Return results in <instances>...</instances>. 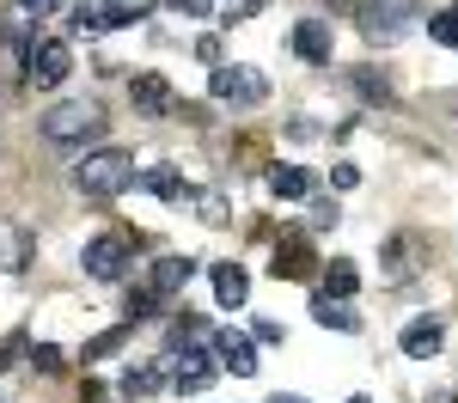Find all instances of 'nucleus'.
Segmentation results:
<instances>
[{
  "instance_id": "obj_1",
  "label": "nucleus",
  "mask_w": 458,
  "mask_h": 403,
  "mask_svg": "<svg viewBox=\"0 0 458 403\" xmlns=\"http://www.w3.org/2000/svg\"><path fill=\"white\" fill-rule=\"evenodd\" d=\"M129 183H141V172H135V153H123V147H98V153H86V159L73 165V189H80L86 202H110V196H123Z\"/></svg>"
},
{
  "instance_id": "obj_2",
  "label": "nucleus",
  "mask_w": 458,
  "mask_h": 403,
  "mask_svg": "<svg viewBox=\"0 0 458 403\" xmlns=\"http://www.w3.org/2000/svg\"><path fill=\"white\" fill-rule=\"evenodd\" d=\"M98 135H105V110L92 105V98L55 105L43 116V141H55V147H80V141H98Z\"/></svg>"
},
{
  "instance_id": "obj_3",
  "label": "nucleus",
  "mask_w": 458,
  "mask_h": 403,
  "mask_svg": "<svg viewBox=\"0 0 458 403\" xmlns=\"http://www.w3.org/2000/svg\"><path fill=\"white\" fill-rule=\"evenodd\" d=\"M208 92H214V105L250 110V105H263V98H269V80H263L257 68H245V62H220V68L208 73Z\"/></svg>"
},
{
  "instance_id": "obj_4",
  "label": "nucleus",
  "mask_w": 458,
  "mask_h": 403,
  "mask_svg": "<svg viewBox=\"0 0 458 403\" xmlns=\"http://www.w3.org/2000/svg\"><path fill=\"white\" fill-rule=\"evenodd\" d=\"M135 251H141V239H129V232H98V239L86 245L80 263H86V275H92V281H116V275L135 263Z\"/></svg>"
},
{
  "instance_id": "obj_5",
  "label": "nucleus",
  "mask_w": 458,
  "mask_h": 403,
  "mask_svg": "<svg viewBox=\"0 0 458 403\" xmlns=\"http://www.w3.org/2000/svg\"><path fill=\"white\" fill-rule=\"evenodd\" d=\"M422 25V0H360V31L367 37H403Z\"/></svg>"
},
{
  "instance_id": "obj_6",
  "label": "nucleus",
  "mask_w": 458,
  "mask_h": 403,
  "mask_svg": "<svg viewBox=\"0 0 458 403\" xmlns=\"http://www.w3.org/2000/svg\"><path fill=\"white\" fill-rule=\"evenodd\" d=\"M147 13V0H80L68 13L73 31H116V25H135Z\"/></svg>"
},
{
  "instance_id": "obj_7",
  "label": "nucleus",
  "mask_w": 458,
  "mask_h": 403,
  "mask_svg": "<svg viewBox=\"0 0 458 403\" xmlns=\"http://www.w3.org/2000/svg\"><path fill=\"white\" fill-rule=\"evenodd\" d=\"M68 73H73V49L62 43V37L31 43V55H25V80H31V86H43V92H49V86H62Z\"/></svg>"
},
{
  "instance_id": "obj_8",
  "label": "nucleus",
  "mask_w": 458,
  "mask_h": 403,
  "mask_svg": "<svg viewBox=\"0 0 458 403\" xmlns=\"http://www.w3.org/2000/svg\"><path fill=\"white\" fill-rule=\"evenodd\" d=\"M208 355L220 361V373H239V379H250V373H257V342H250L245 330H214Z\"/></svg>"
},
{
  "instance_id": "obj_9",
  "label": "nucleus",
  "mask_w": 458,
  "mask_h": 403,
  "mask_svg": "<svg viewBox=\"0 0 458 403\" xmlns=\"http://www.w3.org/2000/svg\"><path fill=\"white\" fill-rule=\"evenodd\" d=\"M312 269H324L318 251H312V239H306V232H287L282 245H276V269H269V275H276V281H306Z\"/></svg>"
},
{
  "instance_id": "obj_10",
  "label": "nucleus",
  "mask_w": 458,
  "mask_h": 403,
  "mask_svg": "<svg viewBox=\"0 0 458 403\" xmlns=\"http://www.w3.org/2000/svg\"><path fill=\"white\" fill-rule=\"evenodd\" d=\"M214 373H220V361H214V355L183 348V355H172V391L196 398V391H208V385H214Z\"/></svg>"
},
{
  "instance_id": "obj_11",
  "label": "nucleus",
  "mask_w": 458,
  "mask_h": 403,
  "mask_svg": "<svg viewBox=\"0 0 458 403\" xmlns=\"http://www.w3.org/2000/svg\"><path fill=\"white\" fill-rule=\"evenodd\" d=\"M129 98H135V110H147V116H165V110H177V92L165 73H135L129 80Z\"/></svg>"
},
{
  "instance_id": "obj_12",
  "label": "nucleus",
  "mask_w": 458,
  "mask_h": 403,
  "mask_svg": "<svg viewBox=\"0 0 458 403\" xmlns=\"http://www.w3.org/2000/svg\"><path fill=\"white\" fill-rule=\"evenodd\" d=\"M330 49H336V37H330L324 19H300V25H293V55H300V62L324 68V62H330Z\"/></svg>"
},
{
  "instance_id": "obj_13",
  "label": "nucleus",
  "mask_w": 458,
  "mask_h": 403,
  "mask_svg": "<svg viewBox=\"0 0 458 403\" xmlns=\"http://www.w3.org/2000/svg\"><path fill=\"white\" fill-rule=\"evenodd\" d=\"M397 342H403L410 361H434V355L446 348V324H440V318H416V324H403Z\"/></svg>"
},
{
  "instance_id": "obj_14",
  "label": "nucleus",
  "mask_w": 458,
  "mask_h": 403,
  "mask_svg": "<svg viewBox=\"0 0 458 403\" xmlns=\"http://www.w3.org/2000/svg\"><path fill=\"white\" fill-rule=\"evenodd\" d=\"M165 385H172V355L123 373V398H153V391H165Z\"/></svg>"
},
{
  "instance_id": "obj_15",
  "label": "nucleus",
  "mask_w": 458,
  "mask_h": 403,
  "mask_svg": "<svg viewBox=\"0 0 458 403\" xmlns=\"http://www.w3.org/2000/svg\"><path fill=\"white\" fill-rule=\"evenodd\" d=\"M141 189H153L159 202H172V208H183V202H196V189L183 183V172H172V165H153V172H141Z\"/></svg>"
},
{
  "instance_id": "obj_16",
  "label": "nucleus",
  "mask_w": 458,
  "mask_h": 403,
  "mask_svg": "<svg viewBox=\"0 0 458 403\" xmlns=\"http://www.w3.org/2000/svg\"><path fill=\"white\" fill-rule=\"evenodd\" d=\"M312 318L324 330H343V336H354V330H360V312H354L349 299H330V293H312Z\"/></svg>"
},
{
  "instance_id": "obj_17",
  "label": "nucleus",
  "mask_w": 458,
  "mask_h": 403,
  "mask_svg": "<svg viewBox=\"0 0 458 403\" xmlns=\"http://www.w3.org/2000/svg\"><path fill=\"white\" fill-rule=\"evenodd\" d=\"M190 275H196V263H190V256H159V263H153V275H147V288L159 293V299H172Z\"/></svg>"
},
{
  "instance_id": "obj_18",
  "label": "nucleus",
  "mask_w": 458,
  "mask_h": 403,
  "mask_svg": "<svg viewBox=\"0 0 458 403\" xmlns=\"http://www.w3.org/2000/svg\"><path fill=\"white\" fill-rule=\"evenodd\" d=\"M312 172H306V165H276V172H269V196H282V202H306V196H312Z\"/></svg>"
},
{
  "instance_id": "obj_19",
  "label": "nucleus",
  "mask_w": 458,
  "mask_h": 403,
  "mask_svg": "<svg viewBox=\"0 0 458 403\" xmlns=\"http://www.w3.org/2000/svg\"><path fill=\"white\" fill-rule=\"evenodd\" d=\"M214 299L220 306H245L250 299V275L239 263H214Z\"/></svg>"
},
{
  "instance_id": "obj_20",
  "label": "nucleus",
  "mask_w": 458,
  "mask_h": 403,
  "mask_svg": "<svg viewBox=\"0 0 458 403\" xmlns=\"http://www.w3.org/2000/svg\"><path fill=\"white\" fill-rule=\"evenodd\" d=\"M354 288H360V263H349V256H336V263H324V288L330 299H354Z\"/></svg>"
},
{
  "instance_id": "obj_21",
  "label": "nucleus",
  "mask_w": 458,
  "mask_h": 403,
  "mask_svg": "<svg viewBox=\"0 0 458 403\" xmlns=\"http://www.w3.org/2000/svg\"><path fill=\"white\" fill-rule=\"evenodd\" d=\"M354 92H360L367 105H391V80L379 68H354Z\"/></svg>"
},
{
  "instance_id": "obj_22",
  "label": "nucleus",
  "mask_w": 458,
  "mask_h": 403,
  "mask_svg": "<svg viewBox=\"0 0 458 403\" xmlns=\"http://www.w3.org/2000/svg\"><path fill=\"white\" fill-rule=\"evenodd\" d=\"M129 336H135V324L123 318L116 330H105V336H92V342H86V361H110V355H116V348L129 342Z\"/></svg>"
},
{
  "instance_id": "obj_23",
  "label": "nucleus",
  "mask_w": 458,
  "mask_h": 403,
  "mask_svg": "<svg viewBox=\"0 0 458 403\" xmlns=\"http://www.w3.org/2000/svg\"><path fill=\"white\" fill-rule=\"evenodd\" d=\"M196 214H202V226H226L233 208H226V196H220V189H196Z\"/></svg>"
},
{
  "instance_id": "obj_24",
  "label": "nucleus",
  "mask_w": 458,
  "mask_h": 403,
  "mask_svg": "<svg viewBox=\"0 0 458 403\" xmlns=\"http://www.w3.org/2000/svg\"><path fill=\"white\" fill-rule=\"evenodd\" d=\"M428 37L446 43V49H458V6H440V13L428 19Z\"/></svg>"
},
{
  "instance_id": "obj_25",
  "label": "nucleus",
  "mask_w": 458,
  "mask_h": 403,
  "mask_svg": "<svg viewBox=\"0 0 458 403\" xmlns=\"http://www.w3.org/2000/svg\"><path fill=\"white\" fill-rule=\"evenodd\" d=\"M159 306H165V299H159V293L147 288H129V324H141V318H153V312H159Z\"/></svg>"
},
{
  "instance_id": "obj_26",
  "label": "nucleus",
  "mask_w": 458,
  "mask_h": 403,
  "mask_svg": "<svg viewBox=\"0 0 458 403\" xmlns=\"http://www.w3.org/2000/svg\"><path fill=\"white\" fill-rule=\"evenodd\" d=\"M25 256H31V232H6L0 239V263L6 269H25Z\"/></svg>"
},
{
  "instance_id": "obj_27",
  "label": "nucleus",
  "mask_w": 458,
  "mask_h": 403,
  "mask_svg": "<svg viewBox=\"0 0 458 403\" xmlns=\"http://www.w3.org/2000/svg\"><path fill=\"white\" fill-rule=\"evenodd\" d=\"M31 366L43 373V379H55V373H62V348H49V342H37V348H31Z\"/></svg>"
},
{
  "instance_id": "obj_28",
  "label": "nucleus",
  "mask_w": 458,
  "mask_h": 403,
  "mask_svg": "<svg viewBox=\"0 0 458 403\" xmlns=\"http://www.w3.org/2000/svg\"><path fill=\"white\" fill-rule=\"evenodd\" d=\"M336 220H343V208H336V202H312V214H306V226H312V232H330Z\"/></svg>"
},
{
  "instance_id": "obj_29",
  "label": "nucleus",
  "mask_w": 458,
  "mask_h": 403,
  "mask_svg": "<svg viewBox=\"0 0 458 403\" xmlns=\"http://www.w3.org/2000/svg\"><path fill=\"white\" fill-rule=\"evenodd\" d=\"M196 336H202V324H196V312H183V318L172 324V348H190Z\"/></svg>"
},
{
  "instance_id": "obj_30",
  "label": "nucleus",
  "mask_w": 458,
  "mask_h": 403,
  "mask_svg": "<svg viewBox=\"0 0 458 403\" xmlns=\"http://www.w3.org/2000/svg\"><path fill=\"white\" fill-rule=\"evenodd\" d=\"M250 342H287V330L276 324V318H257V324H250Z\"/></svg>"
},
{
  "instance_id": "obj_31",
  "label": "nucleus",
  "mask_w": 458,
  "mask_h": 403,
  "mask_svg": "<svg viewBox=\"0 0 458 403\" xmlns=\"http://www.w3.org/2000/svg\"><path fill=\"white\" fill-rule=\"evenodd\" d=\"M330 183H336V189H354V183H360V165L336 159V165H330Z\"/></svg>"
},
{
  "instance_id": "obj_32",
  "label": "nucleus",
  "mask_w": 458,
  "mask_h": 403,
  "mask_svg": "<svg viewBox=\"0 0 458 403\" xmlns=\"http://www.w3.org/2000/svg\"><path fill=\"white\" fill-rule=\"evenodd\" d=\"M172 13H183V19H208L214 0H172Z\"/></svg>"
},
{
  "instance_id": "obj_33",
  "label": "nucleus",
  "mask_w": 458,
  "mask_h": 403,
  "mask_svg": "<svg viewBox=\"0 0 458 403\" xmlns=\"http://www.w3.org/2000/svg\"><path fill=\"white\" fill-rule=\"evenodd\" d=\"M55 6H62V0H19V13H25V19H49Z\"/></svg>"
},
{
  "instance_id": "obj_34",
  "label": "nucleus",
  "mask_w": 458,
  "mask_h": 403,
  "mask_svg": "<svg viewBox=\"0 0 458 403\" xmlns=\"http://www.w3.org/2000/svg\"><path fill=\"white\" fill-rule=\"evenodd\" d=\"M196 55H202V62H214V68H220V37H202V43H196Z\"/></svg>"
},
{
  "instance_id": "obj_35",
  "label": "nucleus",
  "mask_w": 458,
  "mask_h": 403,
  "mask_svg": "<svg viewBox=\"0 0 458 403\" xmlns=\"http://www.w3.org/2000/svg\"><path fill=\"white\" fill-rule=\"evenodd\" d=\"M269 403H306V398H287V391H276V398H269Z\"/></svg>"
},
{
  "instance_id": "obj_36",
  "label": "nucleus",
  "mask_w": 458,
  "mask_h": 403,
  "mask_svg": "<svg viewBox=\"0 0 458 403\" xmlns=\"http://www.w3.org/2000/svg\"><path fill=\"white\" fill-rule=\"evenodd\" d=\"M343 403H367V398H343Z\"/></svg>"
},
{
  "instance_id": "obj_37",
  "label": "nucleus",
  "mask_w": 458,
  "mask_h": 403,
  "mask_svg": "<svg viewBox=\"0 0 458 403\" xmlns=\"http://www.w3.org/2000/svg\"><path fill=\"white\" fill-rule=\"evenodd\" d=\"M453 403H458V398H453Z\"/></svg>"
}]
</instances>
